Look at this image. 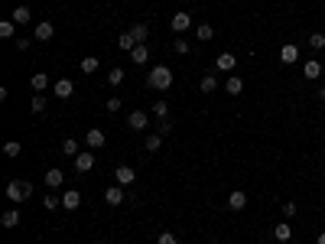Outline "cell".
I'll return each mask as SVG.
<instances>
[{"mask_svg":"<svg viewBox=\"0 0 325 244\" xmlns=\"http://www.w3.org/2000/svg\"><path fill=\"white\" fill-rule=\"evenodd\" d=\"M146 85H150V88H156V91H166V88L172 85V68H166V65L150 68V75H146Z\"/></svg>","mask_w":325,"mask_h":244,"instance_id":"1","label":"cell"},{"mask_svg":"<svg viewBox=\"0 0 325 244\" xmlns=\"http://www.w3.org/2000/svg\"><path fill=\"white\" fill-rule=\"evenodd\" d=\"M30 196H33V186H30V182H20V179H10V182H7V199H10V202H26Z\"/></svg>","mask_w":325,"mask_h":244,"instance_id":"2","label":"cell"},{"mask_svg":"<svg viewBox=\"0 0 325 244\" xmlns=\"http://www.w3.org/2000/svg\"><path fill=\"white\" fill-rule=\"evenodd\" d=\"M127 127H130V130H146V127H150L146 111H130V114H127Z\"/></svg>","mask_w":325,"mask_h":244,"instance_id":"3","label":"cell"},{"mask_svg":"<svg viewBox=\"0 0 325 244\" xmlns=\"http://www.w3.org/2000/svg\"><path fill=\"white\" fill-rule=\"evenodd\" d=\"M104 140H108V137H104V130H98V127H91V130L85 134L88 150H101V147H104Z\"/></svg>","mask_w":325,"mask_h":244,"instance_id":"4","label":"cell"},{"mask_svg":"<svg viewBox=\"0 0 325 244\" xmlns=\"http://www.w3.org/2000/svg\"><path fill=\"white\" fill-rule=\"evenodd\" d=\"M234 65H238V56H234V52H221V56L215 59L218 72H234Z\"/></svg>","mask_w":325,"mask_h":244,"instance_id":"5","label":"cell"},{"mask_svg":"<svg viewBox=\"0 0 325 244\" xmlns=\"http://www.w3.org/2000/svg\"><path fill=\"white\" fill-rule=\"evenodd\" d=\"M91 166H94V150H82V153L75 156V169L78 173H88Z\"/></svg>","mask_w":325,"mask_h":244,"instance_id":"6","label":"cell"},{"mask_svg":"<svg viewBox=\"0 0 325 244\" xmlns=\"http://www.w3.org/2000/svg\"><path fill=\"white\" fill-rule=\"evenodd\" d=\"M33 36H36L39 42H49L52 36H56V26H52L49 20H42V23H36V33H33Z\"/></svg>","mask_w":325,"mask_h":244,"instance_id":"7","label":"cell"},{"mask_svg":"<svg viewBox=\"0 0 325 244\" xmlns=\"http://www.w3.org/2000/svg\"><path fill=\"white\" fill-rule=\"evenodd\" d=\"M130 33H134L137 46H146V42H150V26H146V23H134V26H130Z\"/></svg>","mask_w":325,"mask_h":244,"instance_id":"8","label":"cell"},{"mask_svg":"<svg viewBox=\"0 0 325 244\" xmlns=\"http://www.w3.org/2000/svg\"><path fill=\"white\" fill-rule=\"evenodd\" d=\"M280 62L283 65L299 62V46H280Z\"/></svg>","mask_w":325,"mask_h":244,"instance_id":"9","label":"cell"},{"mask_svg":"<svg viewBox=\"0 0 325 244\" xmlns=\"http://www.w3.org/2000/svg\"><path fill=\"white\" fill-rule=\"evenodd\" d=\"M169 23H172V30H176V33H186L189 26H192V16H189L186 10H179V13H176V16H172Z\"/></svg>","mask_w":325,"mask_h":244,"instance_id":"10","label":"cell"},{"mask_svg":"<svg viewBox=\"0 0 325 244\" xmlns=\"http://www.w3.org/2000/svg\"><path fill=\"white\" fill-rule=\"evenodd\" d=\"M114 179H117V186H130V182L137 179V173H134V166H117Z\"/></svg>","mask_w":325,"mask_h":244,"instance_id":"11","label":"cell"},{"mask_svg":"<svg viewBox=\"0 0 325 244\" xmlns=\"http://www.w3.org/2000/svg\"><path fill=\"white\" fill-rule=\"evenodd\" d=\"M78 205H82V192H78V189H68V192L62 196V208H68V212H75Z\"/></svg>","mask_w":325,"mask_h":244,"instance_id":"12","label":"cell"},{"mask_svg":"<svg viewBox=\"0 0 325 244\" xmlns=\"http://www.w3.org/2000/svg\"><path fill=\"white\" fill-rule=\"evenodd\" d=\"M104 202L108 205H124V186H111L108 192H104Z\"/></svg>","mask_w":325,"mask_h":244,"instance_id":"13","label":"cell"},{"mask_svg":"<svg viewBox=\"0 0 325 244\" xmlns=\"http://www.w3.org/2000/svg\"><path fill=\"white\" fill-rule=\"evenodd\" d=\"M244 205H247V196H244L241 189H234V192L228 196V208H231V212H241Z\"/></svg>","mask_w":325,"mask_h":244,"instance_id":"14","label":"cell"},{"mask_svg":"<svg viewBox=\"0 0 325 244\" xmlns=\"http://www.w3.org/2000/svg\"><path fill=\"white\" fill-rule=\"evenodd\" d=\"M130 59H134L137 65H146L150 62V46H134L130 49Z\"/></svg>","mask_w":325,"mask_h":244,"instance_id":"15","label":"cell"},{"mask_svg":"<svg viewBox=\"0 0 325 244\" xmlns=\"http://www.w3.org/2000/svg\"><path fill=\"white\" fill-rule=\"evenodd\" d=\"M30 85H33V91H36V94H42V91L49 88V75L46 72H36V75L30 78Z\"/></svg>","mask_w":325,"mask_h":244,"instance_id":"16","label":"cell"},{"mask_svg":"<svg viewBox=\"0 0 325 244\" xmlns=\"http://www.w3.org/2000/svg\"><path fill=\"white\" fill-rule=\"evenodd\" d=\"M0 225H4V228H16V225H20V208H7Z\"/></svg>","mask_w":325,"mask_h":244,"instance_id":"17","label":"cell"},{"mask_svg":"<svg viewBox=\"0 0 325 244\" xmlns=\"http://www.w3.org/2000/svg\"><path fill=\"white\" fill-rule=\"evenodd\" d=\"M56 94H59V98H72V94H75V85L68 82V78H59V82H56Z\"/></svg>","mask_w":325,"mask_h":244,"instance_id":"18","label":"cell"},{"mask_svg":"<svg viewBox=\"0 0 325 244\" xmlns=\"http://www.w3.org/2000/svg\"><path fill=\"white\" fill-rule=\"evenodd\" d=\"M62 182H65V173H62V169H56V166H52V169L46 173V186L59 189V186H62Z\"/></svg>","mask_w":325,"mask_h":244,"instance_id":"19","label":"cell"},{"mask_svg":"<svg viewBox=\"0 0 325 244\" xmlns=\"http://www.w3.org/2000/svg\"><path fill=\"white\" fill-rule=\"evenodd\" d=\"M10 20H13L16 26H23V23H30V20H33V13H30V7H16V10L10 13Z\"/></svg>","mask_w":325,"mask_h":244,"instance_id":"20","label":"cell"},{"mask_svg":"<svg viewBox=\"0 0 325 244\" xmlns=\"http://www.w3.org/2000/svg\"><path fill=\"white\" fill-rule=\"evenodd\" d=\"M273 238L280 241V244H286V241H293V228H289V225L283 222V225H277L273 228Z\"/></svg>","mask_w":325,"mask_h":244,"instance_id":"21","label":"cell"},{"mask_svg":"<svg viewBox=\"0 0 325 244\" xmlns=\"http://www.w3.org/2000/svg\"><path fill=\"white\" fill-rule=\"evenodd\" d=\"M224 91H228V94H241V91H244V82H241L238 75H228V82H224Z\"/></svg>","mask_w":325,"mask_h":244,"instance_id":"22","label":"cell"},{"mask_svg":"<svg viewBox=\"0 0 325 244\" xmlns=\"http://www.w3.org/2000/svg\"><path fill=\"white\" fill-rule=\"evenodd\" d=\"M195 36H198V42H208L215 36V30H212V23H198L195 26Z\"/></svg>","mask_w":325,"mask_h":244,"instance_id":"23","label":"cell"},{"mask_svg":"<svg viewBox=\"0 0 325 244\" xmlns=\"http://www.w3.org/2000/svg\"><path fill=\"white\" fill-rule=\"evenodd\" d=\"M198 88L205 91V94H212V91L218 88V78H215L212 72H208V75H202V85H198Z\"/></svg>","mask_w":325,"mask_h":244,"instance_id":"24","label":"cell"},{"mask_svg":"<svg viewBox=\"0 0 325 244\" xmlns=\"http://www.w3.org/2000/svg\"><path fill=\"white\" fill-rule=\"evenodd\" d=\"M303 72H306V78H309V82H315V78L322 75V65H319V62H306Z\"/></svg>","mask_w":325,"mask_h":244,"instance_id":"25","label":"cell"},{"mask_svg":"<svg viewBox=\"0 0 325 244\" xmlns=\"http://www.w3.org/2000/svg\"><path fill=\"white\" fill-rule=\"evenodd\" d=\"M4 153H7V156H10V160H16V156H20V153H23V147H20V143H16V140H7V143H4Z\"/></svg>","mask_w":325,"mask_h":244,"instance_id":"26","label":"cell"},{"mask_svg":"<svg viewBox=\"0 0 325 244\" xmlns=\"http://www.w3.org/2000/svg\"><path fill=\"white\" fill-rule=\"evenodd\" d=\"M62 153H65V156H78V153H82V147H78V140L68 137V140L62 143Z\"/></svg>","mask_w":325,"mask_h":244,"instance_id":"27","label":"cell"},{"mask_svg":"<svg viewBox=\"0 0 325 244\" xmlns=\"http://www.w3.org/2000/svg\"><path fill=\"white\" fill-rule=\"evenodd\" d=\"M309 49H315V52L325 49V33H312V36H309Z\"/></svg>","mask_w":325,"mask_h":244,"instance_id":"28","label":"cell"},{"mask_svg":"<svg viewBox=\"0 0 325 244\" xmlns=\"http://www.w3.org/2000/svg\"><path fill=\"white\" fill-rule=\"evenodd\" d=\"M117 46H120V49H134V46H137V39H134V33H130V30H127V33H120V39H117Z\"/></svg>","mask_w":325,"mask_h":244,"instance_id":"29","label":"cell"},{"mask_svg":"<svg viewBox=\"0 0 325 244\" xmlns=\"http://www.w3.org/2000/svg\"><path fill=\"white\" fill-rule=\"evenodd\" d=\"M82 72H98V56H88V59H82Z\"/></svg>","mask_w":325,"mask_h":244,"instance_id":"30","label":"cell"},{"mask_svg":"<svg viewBox=\"0 0 325 244\" xmlns=\"http://www.w3.org/2000/svg\"><path fill=\"white\" fill-rule=\"evenodd\" d=\"M30 108H33V114H42V111H46V94H36V98L30 101Z\"/></svg>","mask_w":325,"mask_h":244,"instance_id":"31","label":"cell"},{"mask_svg":"<svg viewBox=\"0 0 325 244\" xmlns=\"http://www.w3.org/2000/svg\"><path fill=\"white\" fill-rule=\"evenodd\" d=\"M120 82H124V68H111V72H108V85H114V88H117Z\"/></svg>","mask_w":325,"mask_h":244,"instance_id":"32","label":"cell"},{"mask_svg":"<svg viewBox=\"0 0 325 244\" xmlns=\"http://www.w3.org/2000/svg\"><path fill=\"white\" fill-rule=\"evenodd\" d=\"M13 30H16V23L13 20H4V23H0V39H10Z\"/></svg>","mask_w":325,"mask_h":244,"instance_id":"33","label":"cell"},{"mask_svg":"<svg viewBox=\"0 0 325 244\" xmlns=\"http://www.w3.org/2000/svg\"><path fill=\"white\" fill-rule=\"evenodd\" d=\"M160 147H163V134H150V137H146V150H160Z\"/></svg>","mask_w":325,"mask_h":244,"instance_id":"34","label":"cell"},{"mask_svg":"<svg viewBox=\"0 0 325 244\" xmlns=\"http://www.w3.org/2000/svg\"><path fill=\"white\" fill-rule=\"evenodd\" d=\"M153 114L160 117V120H166V114H169V104H166V101H156V104H153Z\"/></svg>","mask_w":325,"mask_h":244,"instance_id":"35","label":"cell"},{"mask_svg":"<svg viewBox=\"0 0 325 244\" xmlns=\"http://www.w3.org/2000/svg\"><path fill=\"white\" fill-rule=\"evenodd\" d=\"M156 244H179V238H176L172 231H163V234H160V241H156Z\"/></svg>","mask_w":325,"mask_h":244,"instance_id":"36","label":"cell"},{"mask_svg":"<svg viewBox=\"0 0 325 244\" xmlns=\"http://www.w3.org/2000/svg\"><path fill=\"white\" fill-rule=\"evenodd\" d=\"M42 205H46V212H52V208H59V205H62V199H56V196H46V202H42Z\"/></svg>","mask_w":325,"mask_h":244,"instance_id":"37","label":"cell"},{"mask_svg":"<svg viewBox=\"0 0 325 244\" xmlns=\"http://www.w3.org/2000/svg\"><path fill=\"white\" fill-rule=\"evenodd\" d=\"M192 46H189V42L186 39H176V52H179V56H186V52H189Z\"/></svg>","mask_w":325,"mask_h":244,"instance_id":"38","label":"cell"},{"mask_svg":"<svg viewBox=\"0 0 325 244\" xmlns=\"http://www.w3.org/2000/svg\"><path fill=\"white\" fill-rule=\"evenodd\" d=\"M283 215H286V218H293V215H296V202H283Z\"/></svg>","mask_w":325,"mask_h":244,"instance_id":"39","label":"cell"},{"mask_svg":"<svg viewBox=\"0 0 325 244\" xmlns=\"http://www.w3.org/2000/svg\"><path fill=\"white\" fill-rule=\"evenodd\" d=\"M108 111L114 114V111H120V98H108Z\"/></svg>","mask_w":325,"mask_h":244,"instance_id":"40","label":"cell"},{"mask_svg":"<svg viewBox=\"0 0 325 244\" xmlns=\"http://www.w3.org/2000/svg\"><path fill=\"white\" fill-rule=\"evenodd\" d=\"M315 244H325V231H322V234H319V238H315Z\"/></svg>","mask_w":325,"mask_h":244,"instance_id":"41","label":"cell"},{"mask_svg":"<svg viewBox=\"0 0 325 244\" xmlns=\"http://www.w3.org/2000/svg\"><path fill=\"white\" fill-rule=\"evenodd\" d=\"M319 98H322V101H325V88H319Z\"/></svg>","mask_w":325,"mask_h":244,"instance_id":"42","label":"cell"}]
</instances>
